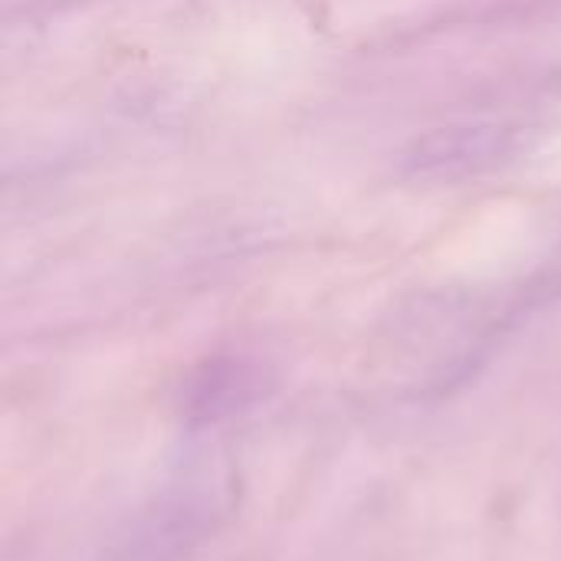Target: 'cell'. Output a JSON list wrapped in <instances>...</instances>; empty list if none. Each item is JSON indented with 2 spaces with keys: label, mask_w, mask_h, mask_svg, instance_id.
<instances>
[{
  "label": "cell",
  "mask_w": 561,
  "mask_h": 561,
  "mask_svg": "<svg viewBox=\"0 0 561 561\" xmlns=\"http://www.w3.org/2000/svg\"><path fill=\"white\" fill-rule=\"evenodd\" d=\"M529 125L513 118H470L417 135L401 154V174L427 184H463L513 164L529 148Z\"/></svg>",
  "instance_id": "1"
}]
</instances>
